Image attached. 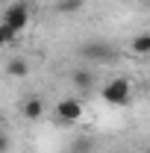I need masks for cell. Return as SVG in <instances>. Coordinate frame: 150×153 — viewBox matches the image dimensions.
<instances>
[{
  "mask_svg": "<svg viewBox=\"0 0 150 153\" xmlns=\"http://www.w3.org/2000/svg\"><path fill=\"white\" fill-rule=\"evenodd\" d=\"M103 100L109 103V106H124L127 100H130V94H132V85H130V79L127 76H112L106 85H103Z\"/></svg>",
  "mask_w": 150,
  "mask_h": 153,
  "instance_id": "1",
  "label": "cell"
},
{
  "mask_svg": "<svg viewBox=\"0 0 150 153\" xmlns=\"http://www.w3.org/2000/svg\"><path fill=\"white\" fill-rule=\"evenodd\" d=\"M79 56L85 59V62H115L121 53H118V47L109 44V41H85L79 47Z\"/></svg>",
  "mask_w": 150,
  "mask_h": 153,
  "instance_id": "2",
  "label": "cell"
},
{
  "mask_svg": "<svg viewBox=\"0 0 150 153\" xmlns=\"http://www.w3.org/2000/svg\"><path fill=\"white\" fill-rule=\"evenodd\" d=\"M27 24H30V9H27V3H12V6L3 12V27H9L15 36L27 30Z\"/></svg>",
  "mask_w": 150,
  "mask_h": 153,
  "instance_id": "3",
  "label": "cell"
},
{
  "mask_svg": "<svg viewBox=\"0 0 150 153\" xmlns=\"http://www.w3.org/2000/svg\"><path fill=\"white\" fill-rule=\"evenodd\" d=\"M56 118H59L62 127H74L76 121L82 118V103L76 97H62L56 103Z\"/></svg>",
  "mask_w": 150,
  "mask_h": 153,
  "instance_id": "4",
  "label": "cell"
},
{
  "mask_svg": "<svg viewBox=\"0 0 150 153\" xmlns=\"http://www.w3.org/2000/svg\"><path fill=\"white\" fill-rule=\"evenodd\" d=\"M21 115H24L27 121H38V118L44 115V100H41L38 94L24 97V103H21Z\"/></svg>",
  "mask_w": 150,
  "mask_h": 153,
  "instance_id": "5",
  "label": "cell"
},
{
  "mask_svg": "<svg viewBox=\"0 0 150 153\" xmlns=\"http://www.w3.org/2000/svg\"><path fill=\"white\" fill-rule=\"evenodd\" d=\"M71 76H74V85L79 88V91L88 94V91L94 88V74H91V71H82V68H79V71H74Z\"/></svg>",
  "mask_w": 150,
  "mask_h": 153,
  "instance_id": "6",
  "label": "cell"
},
{
  "mask_svg": "<svg viewBox=\"0 0 150 153\" xmlns=\"http://www.w3.org/2000/svg\"><path fill=\"white\" fill-rule=\"evenodd\" d=\"M6 74L9 76H27L30 74V65H27L21 56H12L9 62H6Z\"/></svg>",
  "mask_w": 150,
  "mask_h": 153,
  "instance_id": "7",
  "label": "cell"
},
{
  "mask_svg": "<svg viewBox=\"0 0 150 153\" xmlns=\"http://www.w3.org/2000/svg\"><path fill=\"white\" fill-rule=\"evenodd\" d=\"M82 6H85V0H59L56 12H59V15H74V12H79Z\"/></svg>",
  "mask_w": 150,
  "mask_h": 153,
  "instance_id": "8",
  "label": "cell"
},
{
  "mask_svg": "<svg viewBox=\"0 0 150 153\" xmlns=\"http://www.w3.org/2000/svg\"><path fill=\"white\" fill-rule=\"evenodd\" d=\"M132 53H138V56H150V33L132 38Z\"/></svg>",
  "mask_w": 150,
  "mask_h": 153,
  "instance_id": "9",
  "label": "cell"
},
{
  "mask_svg": "<svg viewBox=\"0 0 150 153\" xmlns=\"http://www.w3.org/2000/svg\"><path fill=\"white\" fill-rule=\"evenodd\" d=\"M12 38H15V33H12L9 27H3V24H0V47H3V44H9Z\"/></svg>",
  "mask_w": 150,
  "mask_h": 153,
  "instance_id": "10",
  "label": "cell"
},
{
  "mask_svg": "<svg viewBox=\"0 0 150 153\" xmlns=\"http://www.w3.org/2000/svg\"><path fill=\"white\" fill-rule=\"evenodd\" d=\"M6 150H9V135L0 133V153H6Z\"/></svg>",
  "mask_w": 150,
  "mask_h": 153,
  "instance_id": "11",
  "label": "cell"
},
{
  "mask_svg": "<svg viewBox=\"0 0 150 153\" xmlns=\"http://www.w3.org/2000/svg\"><path fill=\"white\" fill-rule=\"evenodd\" d=\"M141 153H150V147H147V150H141Z\"/></svg>",
  "mask_w": 150,
  "mask_h": 153,
  "instance_id": "12",
  "label": "cell"
},
{
  "mask_svg": "<svg viewBox=\"0 0 150 153\" xmlns=\"http://www.w3.org/2000/svg\"><path fill=\"white\" fill-rule=\"evenodd\" d=\"M144 3H150V0H144Z\"/></svg>",
  "mask_w": 150,
  "mask_h": 153,
  "instance_id": "13",
  "label": "cell"
}]
</instances>
